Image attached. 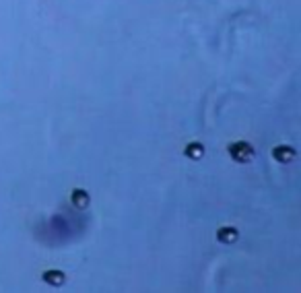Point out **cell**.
Wrapping results in <instances>:
<instances>
[{"mask_svg":"<svg viewBox=\"0 0 301 293\" xmlns=\"http://www.w3.org/2000/svg\"><path fill=\"white\" fill-rule=\"evenodd\" d=\"M71 201H73V205H75L76 209H87V207H89V203H91V196H89V192H87V190H83V188H76V190H73Z\"/></svg>","mask_w":301,"mask_h":293,"instance_id":"5b68a950","label":"cell"},{"mask_svg":"<svg viewBox=\"0 0 301 293\" xmlns=\"http://www.w3.org/2000/svg\"><path fill=\"white\" fill-rule=\"evenodd\" d=\"M41 279H43V283H48L50 287H62L66 283V275L62 271H54V268H50V271H43Z\"/></svg>","mask_w":301,"mask_h":293,"instance_id":"3957f363","label":"cell"},{"mask_svg":"<svg viewBox=\"0 0 301 293\" xmlns=\"http://www.w3.org/2000/svg\"><path fill=\"white\" fill-rule=\"evenodd\" d=\"M227 151H229V157L237 163H250V161H254V157H256V151H254V147L250 143H246V140L231 143L227 147Z\"/></svg>","mask_w":301,"mask_h":293,"instance_id":"6da1fadb","label":"cell"},{"mask_svg":"<svg viewBox=\"0 0 301 293\" xmlns=\"http://www.w3.org/2000/svg\"><path fill=\"white\" fill-rule=\"evenodd\" d=\"M217 240L221 244H233L239 240V231L235 227H221L217 231Z\"/></svg>","mask_w":301,"mask_h":293,"instance_id":"277c9868","label":"cell"},{"mask_svg":"<svg viewBox=\"0 0 301 293\" xmlns=\"http://www.w3.org/2000/svg\"><path fill=\"white\" fill-rule=\"evenodd\" d=\"M184 155L190 159H202L204 157V145L202 143H188L184 149Z\"/></svg>","mask_w":301,"mask_h":293,"instance_id":"8992f818","label":"cell"},{"mask_svg":"<svg viewBox=\"0 0 301 293\" xmlns=\"http://www.w3.org/2000/svg\"><path fill=\"white\" fill-rule=\"evenodd\" d=\"M295 149L293 147H289V145H279V147H274L272 149V157L279 161V163H291L295 159Z\"/></svg>","mask_w":301,"mask_h":293,"instance_id":"7a4b0ae2","label":"cell"}]
</instances>
